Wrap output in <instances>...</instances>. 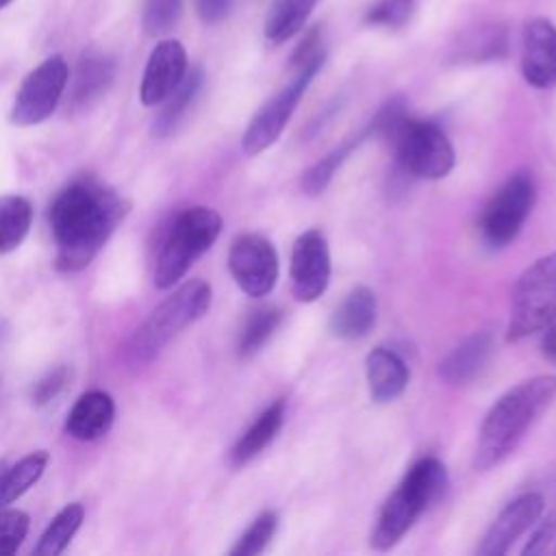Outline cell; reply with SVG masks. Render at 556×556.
Masks as SVG:
<instances>
[{
    "mask_svg": "<svg viewBox=\"0 0 556 556\" xmlns=\"http://www.w3.org/2000/svg\"><path fill=\"white\" fill-rule=\"evenodd\" d=\"M523 556H556V510L534 530L523 547Z\"/></svg>",
    "mask_w": 556,
    "mask_h": 556,
    "instance_id": "cell-34",
    "label": "cell"
},
{
    "mask_svg": "<svg viewBox=\"0 0 556 556\" xmlns=\"http://www.w3.org/2000/svg\"><path fill=\"white\" fill-rule=\"evenodd\" d=\"M367 137H371L369 128H365L363 132L350 137V139L343 141L341 146L332 148V150H330L326 156H321L317 163H313V165L304 172V176H302V191H304L306 195H319V193L330 185L332 176H334L337 169L345 163V159H348Z\"/></svg>",
    "mask_w": 556,
    "mask_h": 556,
    "instance_id": "cell-26",
    "label": "cell"
},
{
    "mask_svg": "<svg viewBox=\"0 0 556 556\" xmlns=\"http://www.w3.org/2000/svg\"><path fill=\"white\" fill-rule=\"evenodd\" d=\"M278 528V517L274 510H263L250 523V528L239 536V541L230 547V556H256L261 554L269 541L274 539Z\"/></svg>",
    "mask_w": 556,
    "mask_h": 556,
    "instance_id": "cell-29",
    "label": "cell"
},
{
    "mask_svg": "<svg viewBox=\"0 0 556 556\" xmlns=\"http://www.w3.org/2000/svg\"><path fill=\"white\" fill-rule=\"evenodd\" d=\"M380 137L393 148L397 165L415 178L439 180L454 167L456 156L452 141L445 130L430 119H417L404 111L384 126Z\"/></svg>",
    "mask_w": 556,
    "mask_h": 556,
    "instance_id": "cell-5",
    "label": "cell"
},
{
    "mask_svg": "<svg viewBox=\"0 0 556 556\" xmlns=\"http://www.w3.org/2000/svg\"><path fill=\"white\" fill-rule=\"evenodd\" d=\"M541 348H543V354L547 358L556 361V321L545 328V334L541 339Z\"/></svg>",
    "mask_w": 556,
    "mask_h": 556,
    "instance_id": "cell-37",
    "label": "cell"
},
{
    "mask_svg": "<svg viewBox=\"0 0 556 556\" xmlns=\"http://www.w3.org/2000/svg\"><path fill=\"white\" fill-rule=\"evenodd\" d=\"M28 534V515L17 508H0V556L15 554Z\"/></svg>",
    "mask_w": 556,
    "mask_h": 556,
    "instance_id": "cell-32",
    "label": "cell"
},
{
    "mask_svg": "<svg viewBox=\"0 0 556 556\" xmlns=\"http://www.w3.org/2000/svg\"><path fill=\"white\" fill-rule=\"evenodd\" d=\"M115 419V402L104 391L83 393L65 417V432L76 441H96L104 437Z\"/></svg>",
    "mask_w": 556,
    "mask_h": 556,
    "instance_id": "cell-16",
    "label": "cell"
},
{
    "mask_svg": "<svg viewBox=\"0 0 556 556\" xmlns=\"http://www.w3.org/2000/svg\"><path fill=\"white\" fill-rule=\"evenodd\" d=\"M182 15V0H143L141 26L148 35L159 37L169 33Z\"/></svg>",
    "mask_w": 556,
    "mask_h": 556,
    "instance_id": "cell-30",
    "label": "cell"
},
{
    "mask_svg": "<svg viewBox=\"0 0 556 556\" xmlns=\"http://www.w3.org/2000/svg\"><path fill=\"white\" fill-rule=\"evenodd\" d=\"M378 302L369 287H354L330 317V332L343 341L367 337L376 326Z\"/></svg>",
    "mask_w": 556,
    "mask_h": 556,
    "instance_id": "cell-18",
    "label": "cell"
},
{
    "mask_svg": "<svg viewBox=\"0 0 556 556\" xmlns=\"http://www.w3.org/2000/svg\"><path fill=\"white\" fill-rule=\"evenodd\" d=\"M521 74L534 89L556 87V26L547 17H532L523 26Z\"/></svg>",
    "mask_w": 556,
    "mask_h": 556,
    "instance_id": "cell-14",
    "label": "cell"
},
{
    "mask_svg": "<svg viewBox=\"0 0 556 556\" xmlns=\"http://www.w3.org/2000/svg\"><path fill=\"white\" fill-rule=\"evenodd\" d=\"M33 224V204L28 198L9 193L0 195V254L22 245Z\"/></svg>",
    "mask_w": 556,
    "mask_h": 556,
    "instance_id": "cell-25",
    "label": "cell"
},
{
    "mask_svg": "<svg viewBox=\"0 0 556 556\" xmlns=\"http://www.w3.org/2000/svg\"><path fill=\"white\" fill-rule=\"evenodd\" d=\"M330 248L321 230H304L291 250V293L298 302H315L330 282Z\"/></svg>",
    "mask_w": 556,
    "mask_h": 556,
    "instance_id": "cell-12",
    "label": "cell"
},
{
    "mask_svg": "<svg viewBox=\"0 0 556 556\" xmlns=\"http://www.w3.org/2000/svg\"><path fill=\"white\" fill-rule=\"evenodd\" d=\"M126 213L128 202L91 176L76 178L63 187L48 211L56 243V269L80 271L87 267Z\"/></svg>",
    "mask_w": 556,
    "mask_h": 556,
    "instance_id": "cell-1",
    "label": "cell"
},
{
    "mask_svg": "<svg viewBox=\"0 0 556 556\" xmlns=\"http://www.w3.org/2000/svg\"><path fill=\"white\" fill-rule=\"evenodd\" d=\"M467 54L471 59H497L506 54V37L500 28H491L480 33L467 43Z\"/></svg>",
    "mask_w": 556,
    "mask_h": 556,
    "instance_id": "cell-35",
    "label": "cell"
},
{
    "mask_svg": "<svg viewBox=\"0 0 556 556\" xmlns=\"http://www.w3.org/2000/svg\"><path fill=\"white\" fill-rule=\"evenodd\" d=\"M285 413H287L285 400H276L274 404H269L248 426V430L235 441V445L228 452V465L232 469H239V467L248 465L252 458H256L280 432V428L285 424Z\"/></svg>",
    "mask_w": 556,
    "mask_h": 556,
    "instance_id": "cell-20",
    "label": "cell"
},
{
    "mask_svg": "<svg viewBox=\"0 0 556 556\" xmlns=\"http://www.w3.org/2000/svg\"><path fill=\"white\" fill-rule=\"evenodd\" d=\"M554 397L556 376L549 374L528 378L500 395L480 424L473 467L486 471L502 463Z\"/></svg>",
    "mask_w": 556,
    "mask_h": 556,
    "instance_id": "cell-2",
    "label": "cell"
},
{
    "mask_svg": "<svg viewBox=\"0 0 556 556\" xmlns=\"http://www.w3.org/2000/svg\"><path fill=\"white\" fill-rule=\"evenodd\" d=\"M187 74V52L180 41L163 39L159 41L146 63L139 98L143 106L161 104L185 78Z\"/></svg>",
    "mask_w": 556,
    "mask_h": 556,
    "instance_id": "cell-15",
    "label": "cell"
},
{
    "mask_svg": "<svg viewBox=\"0 0 556 556\" xmlns=\"http://www.w3.org/2000/svg\"><path fill=\"white\" fill-rule=\"evenodd\" d=\"M321 65L324 61H315L293 70V78L256 111V115L250 119L241 139V148L248 156H254L278 141L300 98L304 96V91L308 89L311 80L317 76Z\"/></svg>",
    "mask_w": 556,
    "mask_h": 556,
    "instance_id": "cell-9",
    "label": "cell"
},
{
    "mask_svg": "<svg viewBox=\"0 0 556 556\" xmlns=\"http://www.w3.org/2000/svg\"><path fill=\"white\" fill-rule=\"evenodd\" d=\"M9 2H11V0H0V9H4Z\"/></svg>",
    "mask_w": 556,
    "mask_h": 556,
    "instance_id": "cell-38",
    "label": "cell"
},
{
    "mask_svg": "<svg viewBox=\"0 0 556 556\" xmlns=\"http://www.w3.org/2000/svg\"><path fill=\"white\" fill-rule=\"evenodd\" d=\"M67 367L59 365V367H52L50 371H46L33 387H30V404L33 406H46L50 400H54L61 389L65 387L67 382Z\"/></svg>",
    "mask_w": 556,
    "mask_h": 556,
    "instance_id": "cell-33",
    "label": "cell"
},
{
    "mask_svg": "<svg viewBox=\"0 0 556 556\" xmlns=\"http://www.w3.org/2000/svg\"><path fill=\"white\" fill-rule=\"evenodd\" d=\"M413 9L415 0H376L365 13V22L371 26L400 28L410 20Z\"/></svg>",
    "mask_w": 556,
    "mask_h": 556,
    "instance_id": "cell-31",
    "label": "cell"
},
{
    "mask_svg": "<svg viewBox=\"0 0 556 556\" xmlns=\"http://www.w3.org/2000/svg\"><path fill=\"white\" fill-rule=\"evenodd\" d=\"M202 85H204L202 67H193L191 72L185 74L180 85L161 102L163 109L156 113V117L152 122V132L156 137H167L178 128V124L187 115L189 106L195 102Z\"/></svg>",
    "mask_w": 556,
    "mask_h": 556,
    "instance_id": "cell-23",
    "label": "cell"
},
{
    "mask_svg": "<svg viewBox=\"0 0 556 556\" xmlns=\"http://www.w3.org/2000/svg\"><path fill=\"white\" fill-rule=\"evenodd\" d=\"M235 0H193L195 13L204 24H219L232 11Z\"/></svg>",
    "mask_w": 556,
    "mask_h": 556,
    "instance_id": "cell-36",
    "label": "cell"
},
{
    "mask_svg": "<svg viewBox=\"0 0 556 556\" xmlns=\"http://www.w3.org/2000/svg\"><path fill=\"white\" fill-rule=\"evenodd\" d=\"M50 454L46 450L30 452L17 463L0 460V508H7L17 497H22L35 482L43 476Z\"/></svg>",
    "mask_w": 556,
    "mask_h": 556,
    "instance_id": "cell-21",
    "label": "cell"
},
{
    "mask_svg": "<svg viewBox=\"0 0 556 556\" xmlns=\"http://www.w3.org/2000/svg\"><path fill=\"white\" fill-rule=\"evenodd\" d=\"M493 350L491 332L478 330L469 334L465 341H460L437 367L439 378L445 384H467L478 376V371L484 367Z\"/></svg>",
    "mask_w": 556,
    "mask_h": 556,
    "instance_id": "cell-19",
    "label": "cell"
},
{
    "mask_svg": "<svg viewBox=\"0 0 556 556\" xmlns=\"http://www.w3.org/2000/svg\"><path fill=\"white\" fill-rule=\"evenodd\" d=\"M543 506H545L543 495H539L534 491L523 493V495L515 497L513 502H508L500 510L495 521L489 526V530L484 532L476 552L480 556L506 554L510 549V545L539 521Z\"/></svg>",
    "mask_w": 556,
    "mask_h": 556,
    "instance_id": "cell-13",
    "label": "cell"
},
{
    "mask_svg": "<svg viewBox=\"0 0 556 556\" xmlns=\"http://www.w3.org/2000/svg\"><path fill=\"white\" fill-rule=\"evenodd\" d=\"M211 285L202 278L187 280L167 295L137 328L128 352L132 361L143 363L154 358L178 332L198 321L211 306Z\"/></svg>",
    "mask_w": 556,
    "mask_h": 556,
    "instance_id": "cell-6",
    "label": "cell"
},
{
    "mask_svg": "<svg viewBox=\"0 0 556 556\" xmlns=\"http://www.w3.org/2000/svg\"><path fill=\"white\" fill-rule=\"evenodd\" d=\"M447 484L445 465L434 458L426 456L419 458L410 469L404 473L397 489L387 497L371 530V547L378 552L391 549L419 519V515L441 497Z\"/></svg>",
    "mask_w": 556,
    "mask_h": 556,
    "instance_id": "cell-3",
    "label": "cell"
},
{
    "mask_svg": "<svg viewBox=\"0 0 556 556\" xmlns=\"http://www.w3.org/2000/svg\"><path fill=\"white\" fill-rule=\"evenodd\" d=\"M536 200V185L530 172L510 174L489 198L480 215V232L486 245L504 248L517 239Z\"/></svg>",
    "mask_w": 556,
    "mask_h": 556,
    "instance_id": "cell-8",
    "label": "cell"
},
{
    "mask_svg": "<svg viewBox=\"0 0 556 556\" xmlns=\"http://www.w3.org/2000/svg\"><path fill=\"white\" fill-rule=\"evenodd\" d=\"M280 319H282V313L276 306L254 308L241 328V334L237 341V354L241 358L254 356L267 343V339L274 334Z\"/></svg>",
    "mask_w": 556,
    "mask_h": 556,
    "instance_id": "cell-28",
    "label": "cell"
},
{
    "mask_svg": "<svg viewBox=\"0 0 556 556\" xmlns=\"http://www.w3.org/2000/svg\"><path fill=\"white\" fill-rule=\"evenodd\" d=\"M556 321V250L539 256L517 278L510 293L506 341L515 343Z\"/></svg>",
    "mask_w": 556,
    "mask_h": 556,
    "instance_id": "cell-7",
    "label": "cell"
},
{
    "mask_svg": "<svg viewBox=\"0 0 556 556\" xmlns=\"http://www.w3.org/2000/svg\"><path fill=\"white\" fill-rule=\"evenodd\" d=\"M115 76V61L102 52H85L76 65L72 83V102L78 106L96 100Z\"/></svg>",
    "mask_w": 556,
    "mask_h": 556,
    "instance_id": "cell-22",
    "label": "cell"
},
{
    "mask_svg": "<svg viewBox=\"0 0 556 556\" xmlns=\"http://www.w3.org/2000/svg\"><path fill=\"white\" fill-rule=\"evenodd\" d=\"M315 2L317 0H271L263 22L265 39L278 46L298 35L311 17Z\"/></svg>",
    "mask_w": 556,
    "mask_h": 556,
    "instance_id": "cell-24",
    "label": "cell"
},
{
    "mask_svg": "<svg viewBox=\"0 0 556 556\" xmlns=\"http://www.w3.org/2000/svg\"><path fill=\"white\" fill-rule=\"evenodd\" d=\"M365 376L374 402H393L408 384V365L404 358L384 345L374 348L365 358Z\"/></svg>",
    "mask_w": 556,
    "mask_h": 556,
    "instance_id": "cell-17",
    "label": "cell"
},
{
    "mask_svg": "<svg viewBox=\"0 0 556 556\" xmlns=\"http://www.w3.org/2000/svg\"><path fill=\"white\" fill-rule=\"evenodd\" d=\"M228 269L237 287L250 298L267 295L278 280V252L269 239L256 232H243L228 248Z\"/></svg>",
    "mask_w": 556,
    "mask_h": 556,
    "instance_id": "cell-11",
    "label": "cell"
},
{
    "mask_svg": "<svg viewBox=\"0 0 556 556\" xmlns=\"http://www.w3.org/2000/svg\"><path fill=\"white\" fill-rule=\"evenodd\" d=\"M85 517V508L78 502H72L67 506H63L52 521L46 526V530L39 536V543L35 545V554L37 556H56L61 554L70 541L74 539V534L78 532L80 523Z\"/></svg>",
    "mask_w": 556,
    "mask_h": 556,
    "instance_id": "cell-27",
    "label": "cell"
},
{
    "mask_svg": "<svg viewBox=\"0 0 556 556\" xmlns=\"http://www.w3.org/2000/svg\"><path fill=\"white\" fill-rule=\"evenodd\" d=\"M70 80V67L61 54L48 56L22 80L13 106L11 124L15 126H35L48 119Z\"/></svg>",
    "mask_w": 556,
    "mask_h": 556,
    "instance_id": "cell-10",
    "label": "cell"
},
{
    "mask_svg": "<svg viewBox=\"0 0 556 556\" xmlns=\"http://www.w3.org/2000/svg\"><path fill=\"white\" fill-rule=\"evenodd\" d=\"M224 226L222 215L208 206H189L180 211L159 248L154 263L156 289H172L189 267L215 243Z\"/></svg>",
    "mask_w": 556,
    "mask_h": 556,
    "instance_id": "cell-4",
    "label": "cell"
}]
</instances>
